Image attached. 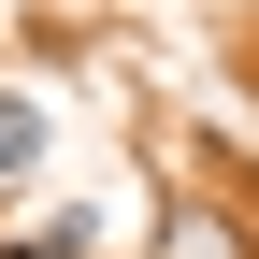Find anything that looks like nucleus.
<instances>
[{
    "mask_svg": "<svg viewBox=\"0 0 259 259\" xmlns=\"http://www.w3.org/2000/svg\"><path fill=\"white\" fill-rule=\"evenodd\" d=\"M29 158H44V101H15V87H0V173H29Z\"/></svg>",
    "mask_w": 259,
    "mask_h": 259,
    "instance_id": "nucleus-1",
    "label": "nucleus"
},
{
    "mask_svg": "<svg viewBox=\"0 0 259 259\" xmlns=\"http://www.w3.org/2000/svg\"><path fill=\"white\" fill-rule=\"evenodd\" d=\"M0 259H87V216H44V231H15Z\"/></svg>",
    "mask_w": 259,
    "mask_h": 259,
    "instance_id": "nucleus-2",
    "label": "nucleus"
},
{
    "mask_svg": "<svg viewBox=\"0 0 259 259\" xmlns=\"http://www.w3.org/2000/svg\"><path fill=\"white\" fill-rule=\"evenodd\" d=\"M173 259H231V231H216V216H187V202H173Z\"/></svg>",
    "mask_w": 259,
    "mask_h": 259,
    "instance_id": "nucleus-3",
    "label": "nucleus"
}]
</instances>
